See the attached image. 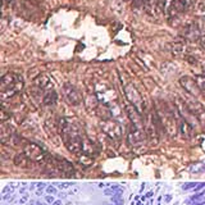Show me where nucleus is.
Listing matches in <instances>:
<instances>
[{"label":"nucleus","instance_id":"1","mask_svg":"<svg viewBox=\"0 0 205 205\" xmlns=\"http://www.w3.org/2000/svg\"><path fill=\"white\" fill-rule=\"evenodd\" d=\"M23 77L19 73L9 72L4 74L0 79V98L2 100H7L17 95L23 89Z\"/></svg>","mask_w":205,"mask_h":205},{"label":"nucleus","instance_id":"2","mask_svg":"<svg viewBox=\"0 0 205 205\" xmlns=\"http://www.w3.org/2000/svg\"><path fill=\"white\" fill-rule=\"evenodd\" d=\"M144 128L147 141L151 145H158L159 142V132H161L164 128L161 126V122L159 119V115L155 110L147 112L144 117Z\"/></svg>","mask_w":205,"mask_h":205},{"label":"nucleus","instance_id":"3","mask_svg":"<svg viewBox=\"0 0 205 205\" xmlns=\"http://www.w3.org/2000/svg\"><path fill=\"white\" fill-rule=\"evenodd\" d=\"M156 113L159 115V119L161 122V126H163L164 131H166L169 136H172V137L176 136V118H174L173 113L167 108V105L164 104L161 106V109H158Z\"/></svg>","mask_w":205,"mask_h":205},{"label":"nucleus","instance_id":"4","mask_svg":"<svg viewBox=\"0 0 205 205\" xmlns=\"http://www.w3.org/2000/svg\"><path fill=\"white\" fill-rule=\"evenodd\" d=\"M125 95H126V98L128 99V103L132 104V105L136 108V110H137V112L142 115L144 112H145L144 99L141 98L140 92L136 90V87H135L132 84H127V85L125 86Z\"/></svg>","mask_w":205,"mask_h":205},{"label":"nucleus","instance_id":"5","mask_svg":"<svg viewBox=\"0 0 205 205\" xmlns=\"http://www.w3.org/2000/svg\"><path fill=\"white\" fill-rule=\"evenodd\" d=\"M194 0H172L169 3V7L167 9V14L169 18H176L180 14L185 13L191 5H192Z\"/></svg>","mask_w":205,"mask_h":205},{"label":"nucleus","instance_id":"6","mask_svg":"<svg viewBox=\"0 0 205 205\" xmlns=\"http://www.w3.org/2000/svg\"><path fill=\"white\" fill-rule=\"evenodd\" d=\"M23 153L32 161H43V160L46 159V155H48L44 150L41 149V146H38L37 144H33V142L24 144Z\"/></svg>","mask_w":205,"mask_h":205},{"label":"nucleus","instance_id":"7","mask_svg":"<svg viewBox=\"0 0 205 205\" xmlns=\"http://www.w3.org/2000/svg\"><path fill=\"white\" fill-rule=\"evenodd\" d=\"M101 128L105 135H108L112 139H120V136L123 133L122 126L114 119H108L101 122Z\"/></svg>","mask_w":205,"mask_h":205},{"label":"nucleus","instance_id":"8","mask_svg":"<svg viewBox=\"0 0 205 205\" xmlns=\"http://www.w3.org/2000/svg\"><path fill=\"white\" fill-rule=\"evenodd\" d=\"M188 110L192 113V115L200 122V123H205V108L202 106L201 103H199L197 100H195L194 98L190 99H183Z\"/></svg>","mask_w":205,"mask_h":205},{"label":"nucleus","instance_id":"9","mask_svg":"<svg viewBox=\"0 0 205 205\" xmlns=\"http://www.w3.org/2000/svg\"><path fill=\"white\" fill-rule=\"evenodd\" d=\"M166 0H146L145 12L150 17H159L166 10Z\"/></svg>","mask_w":205,"mask_h":205},{"label":"nucleus","instance_id":"10","mask_svg":"<svg viewBox=\"0 0 205 205\" xmlns=\"http://www.w3.org/2000/svg\"><path fill=\"white\" fill-rule=\"evenodd\" d=\"M63 91H64V96L67 99V101L71 105H79L82 103V96L78 92V90L69 82H65L63 86Z\"/></svg>","mask_w":205,"mask_h":205},{"label":"nucleus","instance_id":"11","mask_svg":"<svg viewBox=\"0 0 205 205\" xmlns=\"http://www.w3.org/2000/svg\"><path fill=\"white\" fill-rule=\"evenodd\" d=\"M180 84H181V86L185 89V91L188 92L190 95H192V96H196V95H199V94L201 92V90H200V87H199V85H197L196 79L191 78V77H188V76L181 77Z\"/></svg>","mask_w":205,"mask_h":205},{"label":"nucleus","instance_id":"12","mask_svg":"<svg viewBox=\"0 0 205 205\" xmlns=\"http://www.w3.org/2000/svg\"><path fill=\"white\" fill-rule=\"evenodd\" d=\"M145 136H146L145 130L136 127L131 123V127H130V131H128V142L131 145H140L144 141Z\"/></svg>","mask_w":205,"mask_h":205},{"label":"nucleus","instance_id":"13","mask_svg":"<svg viewBox=\"0 0 205 205\" xmlns=\"http://www.w3.org/2000/svg\"><path fill=\"white\" fill-rule=\"evenodd\" d=\"M182 35H183L186 38H188V40H195V38L199 40V37H200V36H199L200 32H199L197 27L195 26L194 22H192V23H190V24H187V26L185 27Z\"/></svg>","mask_w":205,"mask_h":205},{"label":"nucleus","instance_id":"14","mask_svg":"<svg viewBox=\"0 0 205 205\" xmlns=\"http://www.w3.org/2000/svg\"><path fill=\"white\" fill-rule=\"evenodd\" d=\"M96 114L99 118H101L103 120H108V119H112L113 113H112V109L109 108L108 104H99V106L96 108Z\"/></svg>","mask_w":205,"mask_h":205},{"label":"nucleus","instance_id":"15","mask_svg":"<svg viewBox=\"0 0 205 205\" xmlns=\"http://www.w3.org/2000/svg\"><path fill=\"white\" fill-rule=\"evenodd\" d=\"M50 78L46 76V74H44V73H41V74H38L35 79H33V85L40 90V91H43V90H45V89H48L49 86H50Z\"/></svg>","mask_w":205,"mask_h":205},{"label":"nucleus","instance_id":"16","mask_svg":"<svg viewBox=\"0 0 205 205\" xmlns=\"http://www.w3.org/2000/svg\"><path fill=\"white\" fill-rule=\"evenodd\" d=\"M57 100H58V94L54 91V90H49V91H46L45 95H44V98H43V104H44V105H48V106L55 105Z\"/></svg>","mask_w":205,"mask_h":205},{"label":"nucleus","instance_id":"17","mask_svg":"<svg viewBox=\"0 0 205 205\" xmlns=\"http://www.w3.org/2000/svg\"><path fill=\"white\" fill-rule=\"evenodd\" d=\"M180 131H181V133H182V136L185 139L192 137V126H191L186 119H182L180 122Z\"/></svg>","mask_w":205,"mask_h":205},{"label":"nucleus","instance_id":"18","mask_svg":"<svg viewBox=\"0 0 205 205\" xmlns=\"http://www.w3.org/2000/svg\"><path fill=\"white\" fill-rule=\"evenodd\" d=\"M172 54L174 57L180 58V57H183L186 54V46L183 43H174L172 45Z\"/></svg>","mask_w":205,"mask_h":205},{"label":"nucleus","instance_id":"19","mask_svg":"<svg viewBox=\"0 0 205 205\" xmlns=\"http://www.w3.org/2000/svg\"><path fill=\"white\" fill-rule=\"evenodd\" d=\"M14 164L18 167H22V168H26V167H28V164H30V159L27 158V155L24 153H19L14 156Z\"/></svg>","mask_w":205,"mask_h":205},{"label":"nucleus","instance_id":"20","mask_svg":"<svg viewBox=\"0 0 205 205\" xmlns=\"http://www.w3.org/2000/svg\"><path fill=\"white\" fill-rule=\"evenodd\" d=\"M85 105L89 110H96V108L99 106V100L96 95H89V96L85 99Z\"/></svg>","mask_w":205,"mask_h":205},{"label":"nucleus","instance_id":"21","mask_svg":"<svg viewBox=\"0 0 205 205\" xmlns=\"http://www.w3.org/2000/svg\"><path fill=\"white\" fill-rule=\"evenodd\" d=\"M44 127H45V131H46L50 136H54L57 132H59V131H58V123H54L51 119H48V120L45 122Z\"/></svg>","mask_w":205,"mask_h":205},{"label":"nucleus","instance_id":"22","mask_svg":"<svg viewBox=\"0 0 205 205\" xmlns=\"http://www.w3.org/2000/svg\"><path fill=\"white\" fill-rule=\"evenodd\" d=\"M194 23H195V26L197 27L199 32L205 35V17H204V16H200V17H197V18L194 21Z\"/></svg>","mask_w":205,"mask_h":205},{"label":"nucleus","instance_id":"23","mask_svg":"<svg viewBox=\"0 0 205 205\" xmlns=\"http://www.w3.org/2000/svg\"><path fill=\"white\" fill-rule=\"evenodd\" d=\"M146 0H133L132 2V8L133 9H145Z\"/></svg>","mask_w":205,"mask_h":205},{"label":"nucleus","instance_id":"24","mask_svg":"<svg viewBox=\"0 0 205 205\" xmlns=\"http://www.w3.org/2000/svg\"><path fill=\"white\" fill-rule=\"evenodd\" d=\"M197 43H199V46H200L202 50H205V35H201V36L199 37Z\"/></svg>","mask_w":205,"mask_h":205},{"label":"nucleus","instance_id":"25","mask_svg":"<svg viewBox=\"0 0 205 205\" xmlns=\"http://www.w3.org/2000/svg\"><path fill=\"white\" fill-rule=\"evenodd\" d=\"M7 118H10V113L5 112V109L3 108V109H2V123H4V122L7 120Z\"/></svg>","mask_w":205,"mask_h":205},{"label":"nucleus","instance_id":"26","mask_svg":"<svg viewBox=\"0 0 205 205\" xmlns=\"http://www.w3.org/2000/svg\"><path fill=\"white\" fill-rule=\"evenodd\" d=\"M104 195H106V196H114L115 195V190L112 187V188H106V190H104Z\"/></svg>","mask_w":205,"mask_h":205},{"label":"nucleus","instance_id":"27","mask_svg":"<svg viewBox=\"0 0 205 205\" xmlns=\"http://www.w3.org/2000/svg\"><path fill=\"white\" fill-rule=\"evenodd\" d=\"M46 192L54 195V194H57V188L53 187V186H48V187H46Z\"/></svg>","mask_w":205,"mask_h":205},{"label":"nucleus","instance_id":"28","mask_svg":"<svg viewBox=\"0 0 205 205\" xmlns=\"http://www.w3.org/2000/svg\"><path fill=\"white\" fill-rule=\"evenodd\" d=\"M196 187V183H186L182 186L183 190H190V188H195Z\"/></svg>","mask_w":205,"mask_h":205},{"label":"nucleus","instance_id":"29","mask_svg":"<svg viewBox=\"0 0 205 205\" xmlns=\"http://www.w3.org/2000/svg\"><path fill=\"white\" fill-rule=\"evenodd\" d=\"M57 186H58V188L63 190V188H68V187H71V186H72V183H59V185H57Z\"/></svg>","mask_w":205,"mask_h":205},{"label":"nucleus","instance_id":"30","mask_svg":"<svg viewBox=\"0 0 205 205\" xmlns=\"http://www.w3.org/2000/svg\"><path fill=\"white\" fill-rule=\"evenodd\" d=\"M45 201L49 202V204H53V202H54V197H53V195H45Z\"/></svg>","mask_w":205,"mask_h":205},{"label":"nucleus","instance_id":"31","mask_svg":"<svg viewBox=\"0 0 205 205\" xmlns=\"http://www.w3.org/2000/svg\"><path fill=\"white\" fill-rule=\"evenodd\" d=\"M37 187H38V188H41V190H43V188H46L48 186H45V183H37Z\"/></svg>","mask_w":205,"mask_h":205},{"label":"nucleus","instance_id":"32","mask_svg":"<svg viewBox=\"0 0 205 205\" xmlns=\"http://www.w3.org/2000/svg\"><path fill=\"white\" fill-rule=\"evenodd\" d=\"M53 205H63V204H62L60 200H57V201H54V202H53Z\"/></svg>","mask_w":205,"mask_h":205},{"label":"nucleus","instance_id":"33","mask_svg":"<svg viewBox=\"0 0 205 205\" xmlns=\"http://www.w3.org/2000/svg\"><path fill=\"white\" fill-rule=\"evenodd\" d=\"M78 191H79L78 188H74V190H72V191H71V194H69V195H72V194H76V192H78Z\"/></svg>","mask_w":205,"mask_h":205},{"label":"nucleus","instance_id":"34","mask_svg":"<svg viewBox=\"0 0 205 205\" xmlns=\"http://www.w3.org/2000/svg\"><path fill=\"white\" fill-rule=\"evenodd\" d=\"M153 196V192H149L147 195H146V197H151Z\"/></svg>","mask_w":205,"mask_h":205},{"label":"nucleus","instance_id":"35","mask_svg":"<svg viewBox=\"0 0 205 205\" xmlns=\"http://www.w3.org/2000/svg\"><path fill=\"white\" fill-rule=\"evenodd\" d=\"M9 2H10V0H3V3H4V4H7V3H9Z\"/></svg>","mask_w":205,"mask_h":205}]
</instances>
